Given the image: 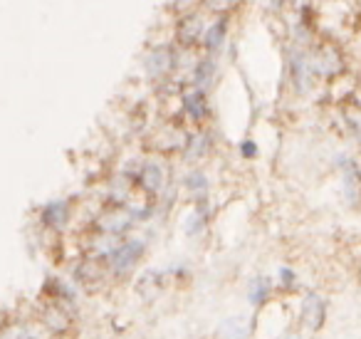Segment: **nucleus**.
<instances>
[{
  "mask_svg": "<svg viewBox=\"0 0 361 339\" xmlns=\"http://www.w3.org/2000/svg\"><path fill=\"white\" fill-rule=\"evenodd\" d=\"M233 3H235V0H206V6L211 8V11H226Z\"/></svg>",
  "mask_w": 361,
  "mask_h": 339,
  "instance_id": "dca6fc26",
  "label": "nucleus"
},
{
  "mask_svg": "<svg viewBox=\"0 0 361 339\" xmlns=\"http://www.w3.org/2000/svg\"><path fill=\"white\" fill-rule=\"evenodd\" d=\"M183 112L191 117L193 121H203L208 114V97L203 90H196L193 87L188 95H183Z\"/></svg>",
  "mask_w": 361,
  "mask_h": 339,
  "instance_id": "6e6552de",
  "label": "nucleus"
},
{
  "mask_svg": "<svg viewBox=\"0 0 361 339\" xmlns=\"http://www.w3.org/2000/svg\"><path fill=\"white\" fill-rule=\"evenodd\" d=\"M201 223H203V220L198 218V215H191V220H188V225H186V233H196Z\"/></svg>",
  "mask_w": 361,
  "mask_h": 339,
  "instance_id": "a211bd4d",
  "label": "nucleus"
},
{
  "mask_svg": "<svg viewBox=\"0 0 361 339\" xmlns=\"http://www.w3.org/2000/svg\"><path fill=\"white\" fill-rule=\"evenodd\" d=\"M178 67V52L171 45H159L146 55L144 60V72L151 80H159V77H166L169 72H173Z\"/></svg>",
  "mask_w": 361,
  "mask_h": 339,
  "instance_id": "f257e3e1",
  "label": "nucleus"
},
{
  "mask_svg": "<svg viewBox=\"0 0 361 339\" xmlns=\"http://www.w3.org/2000/svg\"><path fill=\"white\" fill-rule=\"evenodd\" d=\"M67 215H70V208H67L65 201H55V203H50L45 208L42 218H45V223H50V225H55V228H60V225L67 223Z\"/></svg>",
  "mask_w": 361,
  "mask_h": 339,
  "instance_id": "9b49d317",
  "label": "nucleus"
},
{
  "mask_svg": "<svg viewBox=\"0 0 361 339\" xmlns=\"http://www.w3.org/2000/svg\"><path fill=\"white\" fill-rule=\"evenodd\" d=\"M240 154L245 156V159H255V156H257V144L252 139H245L240 144Z\"/></svg>",
  "mask_w": 361,
  "mask_h": 339,
  "instance_id": "2eb2a0df",
  "label": "nucleus"
},
{
  "mask_svg": "<svg viewBox=\"0 0 361 339\" xmlns=\"http://www.w3.org/2000/svg\"><path fill=\"white\" fill-rule=\"evenodd\" d=\"M228 25H231L228 16L216 18L211 25H206V30H203V35H201V47L206 50V55L216 57L218 52L223 50V45H226V37H228Z\"/></svg>",
  "mask_w": 361,
  "mask_h": 339,
  "instance_id": "7ed1b4c3",
  "label": "nucleus"
},
{
  "mask_svg": "<svg viewBox=\"0 0 361 339\" xmlns=\"http://www.w3.org/2000/svg\"><path fill=\"white\" fill-rule=\"evenodd\" d=\"M161 184H164V171H161V166L146 164L144 169H141V186H144L146 191H159Z\"/></svg>",
  "mask_w": 361,
  "mask_h": 339,
  "instance_id": "f8f14e48",
  "label": "nucleus"
},
{
  "mask_svg": "<svg viewBox=\"0 0 361 339\" xmlns=\"http://www.w3.org/2000/svg\"><path fill=\"white\" fill-rule=\"evenodd\" d=\"M216 77H218V62L213 55H206L193 67V87H196V90L208 92L213 87V82H216Z\"/></svg>",
  "mask_w": 361,
  "mask_h": 339,
  "instance_id": "423d86ee",
  "label": "nucleus"
},
{
  "mask_svg": "<svg viewBox=\"0 0 361 339\" xmlns=\"http://www.w3.org/2000/svg\"><path fill=\"white\" fill-rule=\"evenodd\" d=\"M287 72H290V80L295 82L297 92H307L312 87V80H314V65L312 60L305 55V52H290L287 57Z\"/></svg>",
  "mask_w": 361,
  "mask_h": 339,
  "instance_id": "f03ea898",
  "label": "nucleus"
},
{
  "mask_svg": "<svg viewBox=\"0 0 361 339\" xmlns=\"http://www.w3.org/2000/svg\"><path fill=\"white\" fill-rule=\"evenodd\" d=\"M141 255H144V243L141 240H126L121 248L111 253V265H114L116 273H126L139 263Z\"/></svg>",
  "mask_w": 361,
  "mask_h": 339,
  "instance_id": "39448f33",
  "label": "nucleus"
},
{
  "mask_svg": "<svg viewBox=\"0 0 361 339\" xmlns=\"http://www.w3.org/2000/svg\"><path fill=\"white\" fill-rule=\"evenodd\" d=\"M287 3H290V0H270V8H272V11H282Z\"/></svg>",
  "mask_w": 361,
  "mask_h": 339,
  "instance_id": "6ab92c4d",
  "label": "nucleus"
},
{
  "mask_svg": "<svg viewBox=\"0 0 361 339\" xmlns=\"http://www.w3.org/2000/svg\"><path fill=\"white\" fill-rule=\"evenodd\" d=\"M280 278H282V285H287V287H290V285H295V273H292V270L282 268L280 270Z\"/></svg>",
  "mask_w": 361,
  "mask_h": 339,
  "instance_id": "f3484780",
  "label": "nucleus"
},
{
  "mask_svg": "<svg viewBox=\"0 0 361 339\" xmlns=\"http://www.w3.org/2000/svg\"><path fill=\"white\" fill-rule=\"evenodd\" d=\"M302 314H305V322L312 329H319L324 322V299L317 297V295H307L305 304H302Z\"/></svg>",
  "mask_w": 361,
  "mask_h": 339,
  "instance_id": "1a4fd4ad",
  "label": "nucleus"
},
{
  "mask_svg": "<svg viewBox=\"0 0 361 339\" xmlns=\"http://www.w3.org/2000/svg\"><path fill=\"white\" fill-rule=\"evenodd\" d=\"M267 292H270V282H267L265 278H255V280H250V285H247V297H250L252 304L265 302Z\"/></svg>",
  "mask_w": 361,
  "mask_h": 339,
  "instance_id": "ddd939ff",
  "label": "nucleus"
},
{
  "mask_svg": "<svg viewBox=\"0 0 361 339\" xmlns=\"http://www.w3.org/2000/svg\"><path fill=\"white\" fill-rule=\"evenodd\" d=\"M339 166L344 171V191L351 201L361 196V169L349 159V156H339Z\"/></svg>",
  "mask_w": 361,
  "mask_h": 339,
  "instance_id": "0eeeda50",
  "label": "nucleus"
},
{
  "mask_svg": "<svg viewBox=\"0 0 361 339\" xmlns=\"http://www.w3.org/2000/svg\"><path fill=\"white\" fill-rule=\"evenodd\" d=\"M203 30H206V20H203V16H198V13H191V16H186L183 20H180L178 30H176L178 45L180 47H193L196 42H201Z\"/></svg>",
  "mask_w": 361,
  "mask_h": 339,
  "instance_id": "20e7f679",
  "label": "nucleus"
},
{
  "mask_svg": "<svg viewBox=\"0 0 361 339\" xmlns=\"http://www.w3.org/2000/svg\"><path fill=\"white\" fill-rule=\"evenodd\" d=\"M247 337V319L245 317H228L218 327V339H245Z\"/></svg>",
  "mask_w": 361,
  "mask_h": 339,
  "instance_id": "9d476101",
  "label": "nucleus"
},
{
  "mask_svg": "<svg viewBox=\"0 0 361 339\" xmlns=\"http://www.w3.org/2000/svg\"><path fill=\"white\" fill-rule=\"evenodd\" d=\"M186 189L188 191H206L208 189V179L201 174V171H193V174L186 176Z\"/></svg>",
  "mask_w": 361,
  "mask_h": 339,
  "instance_id": "4468645a",
  "label": "nucleus"
}]
</instances>
